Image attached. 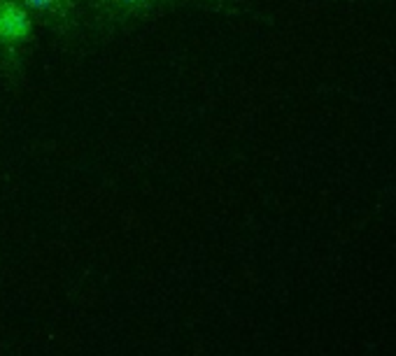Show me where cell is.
<instances>
[{"mask_svg":"<svg viewBox=\"0 0 396 356\" xmlns=\"http://www.w3.org/2000/svg\"><path fill=\"white\" fill-rule=\"evenodd\" d=\"M38 24L16 0H0V86L21 91L29 77Z\"/></svg>","mask_w":396,"mask_h":356,"instance_id":"cell-1","label":"cell"},{"mask_svg":"<svg viewBox=\"0 0 396 356\" xmlns=\"http://www.w3.org/2000/svg\"><path fill=\"white\" fill-rule=\"evenodd\" d=\"M180 5L182 0H84L86 29L101 38H112L161 19Z\"/></svg>","mask_w":396,"mask_h":356,"instance_id":"cell-2","label":"cell"},{"mask_svg":"<svg viewBox=\"0 0 396 356\" xmlns=\"http://www.w3.org/2000/svg\"><path fill=\"white\" fill-rule=\"evenodd\" d=\"M33 16L38 29L47 31L64 47L79 44L86 31L84 0H16Z\"/></svg>","mask_w":396,"mask_h":356,"instance_id":"cell-3","label":"cell"},{"mask_svg":"<svg viewBox=\"0 0 396 356\" xmlns=\"http://www.w3.org/2000/svg\"><path fill=\"white\" fill-rule=\"evenodd\" d=\"M182 3H193L203 10L219 14V16H245L250 12L248 0H182Z\"/></svg>","mask_w":396,"mask_h":356,"instance_id":"cell-4","label":"cell"},{"mask_svg":"<svg viewBox=\"0 0 396 356\" xmlns=\"http://www.w3.org/2000/svg\"><path fill=\"white\" fill-rule=\"evenodd\" d=\"M362 3H375V0H362Z\"/></svg>","mask_w":396,"mask_h":356,"instance_id":"cell-5","label":"cell"}]
</instances>
